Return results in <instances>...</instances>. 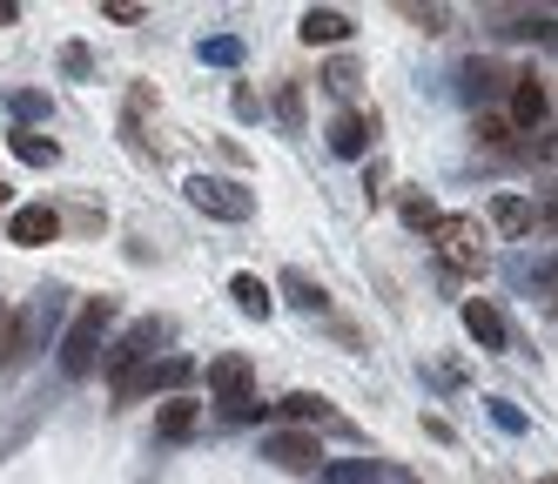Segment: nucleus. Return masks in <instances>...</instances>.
<instances>
[{
  "label": "nucleus",
  "instance_id": "29",
  "mask_svg": "<svg viewBox=\"0 0 558 484\" xmlns=\"http://www.w3.org/2000/svg\"><path fill=\"white\" fill-rule=\"evenodd\" d=\"M8 350H14V310L0 303V363H8Z\"/></svg>",
  "mask_w": 558,
  "mask_h": 484
},
{
  "label": "nucleus",
  "instance_id": "14",
  "mask_svg": "<svg viewBox=\"0 0 558 484\" xmlns=\"http://www.w3.org/2000/svg\"><path fill=\"white\" fill-rule=\"evenodd\" d=\"M195 418H203V411H195V397H169V403H162V418H155V431H162V437H189Z\"/></svg>",
  "mask_w": 558,
  "mask_h": 484
},
{
  "label": "nucleus",
  "instance_id": "12",
  "mask_svg": "<svg viewBox=\"0 0 558 484\" xmlns=\"http://www.w3.org/2000/svg\"><path fill=\"white\" fill-rule=\"evenodd\" d=\"M229 297H235V310H243V316H269L276 310V297H269V282L263 276H229Z\"/></svg>",
  "mask_w": 558,
  "mask_h": 484
},
{
  "label": "nucleus",
  "instance_id": "31",
  "mask_svg": "<svg viewBox=\"0 0 558 484\" xmlns=\"http://www.w3.org/2000/svg\"><path fill=\"white\" fill-rule=\"evenodd\" d=\"M532 161H558V129H551L545 142H532Z\"/></svg>",
  "mask_w": 558,
  "mask_h": 484
},
{
  "label": "nucleus",
  "instance_id": "4",
  "mask_svg": "<svg viewBox=\"0 0 558 484\" xmlns=\"http://www.w3.org/2000/svg\"><path fill=\"white\" fill-rule=\"evenodd\" d=\"M250 384H256V371H250V356H216V363H209V397L222 403L229 418H243L250 403H256V397H250Z\"/></svg>",
  "mask_w": 558,
  "mask_h": 484
},
{
  "label": "nucleus",
  "instance_id": "33",
  "mask_svg": "<svg viewBox=\"0 0 558 484\" xmlns=\"http://www.w3.org/2000/svg\"><path fill=\"white\" fill-rule=\"evenodd\" d=\"M538 222H551V229H558V202H551V209H545V216H538Z\"/></svg>",
  "mask_w": 558,
  "mask_h": 484
},
{
  "label": "nucleus",
  "instance_id": "6",
  "mask_svg": "<svg viewBox=\"0 0 558 484\" xmlns=\"http://www.w3.org/2000/svg\"><path fill=\"white\" fill-rule=\"evenodd\" d=\"M263 458L276 471H324V444H316L310 431H269L263 437Z\"/></svg>",
  "mask_w": 558,
  "mask_h": 484
},
{
  "label": "nucleus",
  "instance_id": "15",
  "mask_svg": "<svg viewBox=\"0 0 558 484\" xmlns=\"http://www.w3.org/2000/svg\"><path fill=\"white\" fill-rule=\"evenodd\" d=\"M492 222H498L505 235H525V229H532V202H525V195H498V202H492Z\"/></svg>",
  "mask_w": 558,
  "mask_h": 484
},
{
  "label": "nucleus",
  "instance_id": "35",
  "mask_svg": "<svg viewBox=\"0 0 558 484\" xmlns=\"http://www.w3.org/2000/svg\"><path fill=\"white\" fill-rule=\"evenodd\" d=\"M551 484H558V477H551Z\"/></svg>",
  "mask_w": 558,
  "mask_h": 484
},
{
  "label": "nucleus",
  "instance_id": "22",
  "mask_svg": "<svg viewBox=\"0 0 558 484\" xmlns=\"http://www.w3.org/2000/svg\"><path fill=\"white\" fill-rule=\"evenodd\" d=\"M203 61H216V68H235V61H243V40H235V34H216V40H203Z\"/></svg>",
  "mask_w": 558,
  "mask_h": 484
},
{
  "label": "nucleus",
  "instance_id": "27",
  "mask_svg": "<svg viewBox=\"0 0 558 484\" xmlns=\"http://www.w3.org/2000/svg\"><path fill=\"white\" fill-rule=\"evenodd\" d=\"M505 135H511V121H498V114H485V121H477V142H492V148H505Z\"/></svg>",
  "mask_w": 558,
  "mask_h": 484
},
{
  "label": "nucleus",
  "instance_id": "34",
  "mask_svg": "<svg viewBox=\"0 0 558 484\" xmlns=\"http://www.w3.org/2000/svg\"><path fill=\"white\" fill-rule=\"evenodd\" d=\"M0 202H8V189H0Z\"/></svg>",
  "mask_w": 558,
  "mask_h": 484
},
{
  "label": "nucleus",
  "instance_id": "8",
  "mask_svg": "<svg viewBox=\"0 0 558 484\" xmlns=\"http://www.w3.org/2000/svg\"><path fill=\"white\" fill-rule=\"evenodd\" d=\"M371 135H377V114H337V121H330V155L356 161V155L371 148Z\"/></svg>",
  "mask_w": 558,
  "mask_h": 484
},
{
  "label": "nucleus",
  "instance_id": "10",
  "mask_svg": "<svg viewBox=\"0 0 558 484\" xmlns=\"http://www.w3.org/2000/svg\"><path fill=\"white\" fill-rule=\"evenodd\" d=\"M545 88H538V74H518L511 81V129H538V121H545Z\"/></svg>",
  "mask_w": 558,
  "mask_h": 484
},
{
  "label": "nucleus",
  "instance_id": "23",
  "mask_svg": "<svg viewBox=\"0 0 558 484\" xmlns=\"http://www.w3.org/2000/svg\"><path fill=\"white\" fill-rule=\"evenodd\" d=\"M283 290H290V303H303V310H324V303H330L310 276H283Z\"/></svg>",
  "mask_w": 558,
  "mask_h": 484
},
{
  "label": "nucleus",
  "instance_id": "19",
  "mask_svg": "<svg viewBox=\"0 0 558 484\" xmlns=\"http://www.w3.org/2000/svg\"><path fill=\"white\" fill-rule=\"evenodd\" d=\"M505 34H525V40H545V48H558V21H551V14H518Z\"/></svg>",
  "mask_w": 558,
  "mask_h": 484
},
{
  "label": "nucleus",
  "instance_id": "17",
  "mask_svg": "<svg viewBox=\"0 0 558 484\" xmlns=\"http://www.w3.org/2000/svg\"><path fill=\"white\" fill-rule=\"evenodd\" d=\"M34 343H41V310H14V350H8V363H21Z\"/></svg>",
  "mask_w": 558,
  "mask_h": 484
},
{
  "label": "nucleus",
  "instance_id": "24",
  "mask_svg": "<svg viewBox=\"0 0 558 484\" xmlns=\"http://www.w3.org/2000/svg\"><path fill=\"white\" fill-rule=\"evenodd\" d=\"M324 88H330V95H350V88H356V61H330Z\"/></svg>",
  "mask_w": 558,
  "mask_h": 484
},
{
  "label": "nucleus",
  "instance_id": "30",
  "mask_svg": "<svg viewBox=\"0 0 558 484\" xmlns=\"http://www.w3.org/2000/svg\"><path fill=\"white\" fill-rule=\"evenodd\" d=\"M101 14H108V21H122V27H135V21H142V8H129V0H114V8H101Z\"/></svg>",
  "mask_w": 558,
  "mask_h": 484
},
{
  "label": "nucleus",
  "instance_id": "3",
  "mask_svg": "<svg viewBox=\"0 0 558 484\" xmlns=\"http://www.w3.org/2000/svg\"><path fill=\"white\" fill-rule=\"evenodd\" d=\"M155 337H162L155 323H135V330H129L122 343L108 350V363H101V371H108V384H114V390H129V384L148 371V363H155Z\"/></svg>",
  "mask_w": 558,
  "mask_h": 484
},
{
  "label": "nucleus",
  "instance_id": "21",
  "mask_svg": "<svg viewBox=\"0 0 558 484\" xmlns=\"http://www.w3.org/2000/svg\"><path fill=\"white\" fill-rule=\"evenodd\" d=\"M492 88H498V68H492V61H464V95L485 101Z\"/></svg>",
  "mask_w": 558,
  "mask_h": 484
},
{
  "label": "nucleus",
  "instance_id": "13",
  "mask_svg": "<svg viewBox=\"0 0 558 484\" xmlns=\"http://www.w3.org/2000/svg\"><path fill=\"white\" fill-rule=\"evenodd\" d=\"M14 155L34 161V169H48V161H61V142L41 135V129H14Z\"/></svg>",
  "mask_w": 558,
  "mask_h": 484
},
{
  "label": "nucleus",
  "instance_id": "7",
  "mask_svg": "<svg viewBox=\"0 0 558 484\" xmlns=\"http://www.w3.org/2000/svg\"><path fill=\"white\" fill-rule=\"evenodd\" d=\"M61 235V216L48 209V202H27V209L8 216V242H21V250H41V242Z\"/></svg>",
  "mask_w": 558,
  "mask_h": 484
},
{
  "label": "nucleus",
  "instance_id": "32",
  "mask_svg": "<svg viewBox=\"0 0 558 484\" xmlns=\"http://www.w3.org/2000/svg\"><path fill=\"white\" fill-rule=\"evenodd\" d=\"M14 14H21V8H14V0H0V27H8V21H14Z\"/></svg>",
  "mask_w": 558,
  "mask_h": 484
},
{
  "label": "nucleus",
  "instance_id": "11",
  "mask_svg": "<svg viewBox=\"0 0 558 484\" xmlns=\"http://www.w3.org/2000/svg\"><path fill=\"white\" fill-rule=\"evenodd\" d=\"M464 330H471L477 350H505V316H498L485 297H471V303H464Z\"/></svg>",
  "mask_w": 558,
  "mask_h": 484
},
{
  "label": "nucleus",
  "instance_id": "25",
  "mask_svg": "<svg viewBox=\"0 0 558 484\" xmlns=\"http://www.w3.org/2000/svg\"><path fill=\"white\" fill-rule=\"evenodd\" d=\"M492 424H498V431H525V411H518V403H505V397H492Z\"/></svg>",
  "mask_w": 558,
  "mask_h": 484
},
{
  "label": "nucleus",
  "instance_id": "1",
  "mask_svg": "<svg viewBox=\"0 0 558 484\" xmlns=\"http://www.w3.org/2000/svg\"><path fill=\"white\" fill-rule=\"evenodd\" d=\"M108 323H114V303H108V297H95V303H82V310H74L68 337H61V371H68V377H88L95 363H108V356H101V343H108Z\"/></svg>",
  "mask_w": 558,
  "mask_h": 484
},
{
  "label": "nucleus",
  "instance_id": "5",
  "mask_svg": "<svg viewBox=\"0 0 558 484\" xmlns=\"http://www.w3.org/2000/svg\"><path fill=\"white\" fill-rule=\"evenodd\" d=\"M437 250H445L451 269H485V229L471 216H445L437 222Z\"/></svg>",
  "mask_w": 558,
  "mask_h": 484
},
{
  "label": "nucleus",
  "instance_id": "20",
  "mask_svg": "<svg viewBox=\"0 0 558 484\" xmlns=\"http://www.w3.org/2000/svg\"><path fill=\"white\" fill-rule=\"evenodd\" d=\"M404 222L437 235V222H445V216H437V202H430V195H404Z\"/></svg>",
  "mask_w": 558,
  "mask_h": 484
},
{
  "label": "nucleus",
  "instance_id": "2",
  "mask_svg": "<svg viewBox=\"0 0 558 484\" xmlns=\"http://www.w3.org/2000/svg\"><path fill=\"white\" fill-rule=\"evenodd\" d=\"M182 189H189V209H203V216H216V222H250V216H256V195H250L243 182H222V176H189Z\"/></svg>",
  "mask_w": 558,
  "mask_h": 484
},
{
  "label": "nucleus",
  "instance_id": "16",
  "mask_svg": "<svg viewBox=\"0 0 558 484\" xmlns=\"http://www.w3.org/2000/svg\"><path fill=\"white\" fill-rule=\"evenodd\" d=\"M371 477H377L371 458H343V464H324V471H316V484H371Z\"/></svg>",
  "mask_w": 558,
  "mask_h": 484
},
{
  "label": "nucleus",
  "instance_id": "9",
  "mask_svg": "<svg viewBox=\"0 0 558 484\" xmlns=\"http://www.w3.org/2000/svg\"><path fill=\"white\" fill-rule=\"evenodd\" d=\"M296 34L310 40V48H337V40H350V14L343 8H310L296 21Z\"/></svg>",
  "mask_w": 558,
  "mask_h": 484
},
{
  "label": "nucleus",
  "instance_id": "26",
  "mask_svg": "<svg viewBox=\"0 0 558 484\" xmlns=\"http://www.w3.org/2000/svg\"><path fill=\"white\" fill-rule=\"evenodd\" d=\"M404 21H417L424 34H445V8H404Z\"/></svg>",
  "mask_w": 558,
  "mask_h": 484
},
{
  "label": "nucleus",
  "instance_id": "18",
  "mask_svg": "<svg viewBox=\"0 0 558 484\" xmlns=\"http://www.w3.org/2000/svg\"><path fill=\"white\" fill-rule=\"evenodd\" d=\"M283 411H290L296 424H310V418H316V424H337V411H330V403H324V397H310V390H296V397H283Z\"/></svg>",
  "mask_w": 558,
  "mask_h": 484
},
{
  "label": "nucleus",
  "instance_id": "28",
  "mask_svg": "<svg viewBox=\"0 0 558 484\" xmlns=\"http://www.w3.org/2000/svg\"><path fill=\"white\" fill-rule=\"evenodd\" d=\"M276 108H283V121H290V129H303V95H296V88H283V95H276Z\"/></svg>",
  "mask_w": 558,
  "mask_h": 484
}]
</instances>
